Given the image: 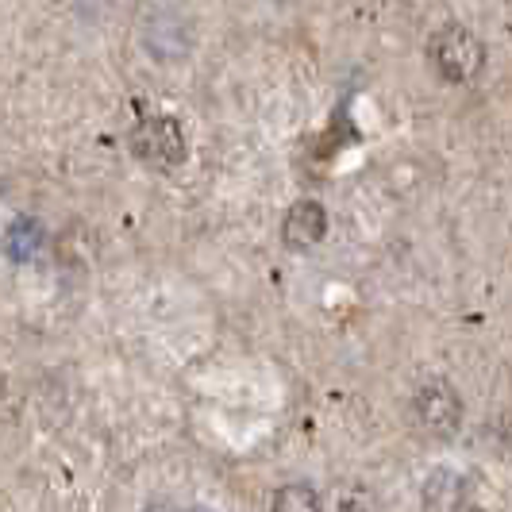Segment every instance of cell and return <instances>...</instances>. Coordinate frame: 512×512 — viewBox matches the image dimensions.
Instances as JSON below:
<instances>
[{"instance_id":"6da1fadb","label":"cell","mask_w":512,"mask_h":512,"mask_svg":"<svg viewBox=\"0 0 512 512\" xmlns=\"http://www.w3.org/2000/svg\"><path fill=\"white\" fill-rule=\"evenodd\" d=\"M428 62L443 81L462 85V81H474L486 66V47L482 39L462 24H443L428 43Z\"/></svg>"},{"instance_id":"7a4b0ae2","label":"cell","mask_w":512,"mask_h":512,"mask_svg":"<svg viewBox=\"0 0 512 512\" xmlns=\"http://www.w3.org/2000/svg\"><path fill=\"white\" fill-rule=\"evenodd\" d=\"M131 151L139 162H147L154 170H174L185 162L189 143H185V131L174 116H147L131 131Z\"/></svg>"},{"instance_id":"3957f363","label":"cell","mask_w":512,"mask_h":512,"mask_svg":"<svg viewBox=\"0 0 512 512\" xmlns=\"http://www.w3.org/2000/svg\"><path fill=\"white\" fill-rule=\"evenodd\" d=\"M412 420L424 436L451 439L462 428V397L451 382H424L412 393Z\"/></svg>"},{"instance_id":"277c9868","label":"cell","mask_w":512,"mask_h":512,"mask_svg":"<svg viewBox=\"0 0 512 512\" xmlns=\"http://www.w3.org/2000/svg\"><path fill=\"white\" fill-rule=\"evenodd\" d=\"M143 43L158 62H178L193 51V24L181 16L178 8H158L143 27Z\"/></svg>"},{"instance_id":"5b68a950","label":"cell","mask_w":512,"mask_h":512,"mask_svg":"<svg viewBox=\"0 0 512 512\" xmlns=\"http://www.w3.org/2000/svg\"><path fill=\"white\" fill-rule=\"evenodd\" d=\"M424 512H470V497H474V482L451 470V466H439L432 470V478L424 482Z\"/></svg>"},{"instance_id":"8992f818","label":"cell","mask_w":512,"mask_h":512,"mask_svg":"<svg viewBox=\"0 0 512 512\" xmlns=\"http://www.w3.org/2000/svg\"><path fill=\"white\" fill-rule=\"evenodd\" d=\"M324 235H328V212H324L320 201H297V205L285 212V220H282L285 247H293V251H312Z\"/></svg>"},{"instance_id":"52a82bcc","label":"cell","mask_w":512,"mask_h":512,"mask_svg":"<svg viewBox=\"0 0 512 512\" xmlns=\"http://www.w3.org/2000/svg\"><path fill=\"white\" fill-rule=\"evenodd\" d=\"M4 255L12 258V262H31V258L43 251V224L39 220H31V216H20V220H12V228L4 231Z\"/></svg>"},{"instance_id":"ba28073f","label":"cell","mask_w":512,"mask_h":512,"mask_svg":"<svg viewBox=\"0 0 512 512\" xmlns=\"http://www.w3.org/2000/svg\"><path fill=\"white\" fill-rule=\"evenodd\" d=\"M274 512H324V497L305 482L282 486L274 493Z\"/></svg>"},{"instance_id":"9c48e42d","label":"cell","mask_w":512,"mask_h":512,"mask_svg":"<svg viewBox=\"0 0 512 512\" xmlns=\"http://www.w3.org/2000/svg\"><path fill=\"white\" fill-rule=\"evenodd\" d=\"M339 512H370V497H366V489L355 486V501H351V486L343 489V505Z\"/></svg>"},{"instance_id":"30bf717a","label":"cell","mask_w":512,"mask_h":512,"mask_svg":"<svg viewBox=\"0 0 512 512\" xmlns=\"http://www.w3.org/2000/svg\"><path fill=\"white\" fill-rule=\"evenodd\" d=\"M147 512H181V509H174V505H151ZM189 512H193V509H189Z\"/></svg>"},{"instance_id":"8fae6325","label":"cell","mask_w":512,"mask_h":512,"mask_svg":"<svg viewBox=\"0 0 512 512\" xmlns=\"http://www.w3.org/2000/svg\"><path fill=\"white\" fill-rule=\"evenodd\" d=\"M278 4H289V0H278Z\"/></svg>"}]
</instances>
